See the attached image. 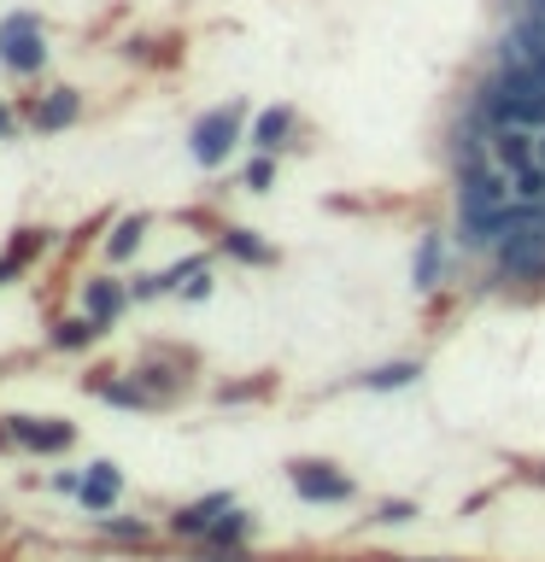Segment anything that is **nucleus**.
<instances>
[{
  "mask_svg": "<svg viewBox=\"0 0 545 562\" xmlns=\"http://www.w3.org/2000/svg\"><path fill=\"white\" fill-rule=\"evenodd\" d=\"M47 59V42H42V24H35L30 12H12L7 24H0V65L18 70V77H35Z\"/></svg>",
  "mask_w": 545,
  "mask_h": 562,
  "instance_id": "nucleus-1",
  "label": "nucleus"
},
{
  "mask_svg": "<svg viewBox=\"0 0 545 562\" xmlns=\"http://www.w3.org/2000/svg\"><path fill=\"white\" fill-rule=\"evenodd\" d=\"M235 135H241V105H218L211 117L193 123V158H200V165H223L229 147H235Z\"/></svg>",
  "mask_w": 545,
  "mask_h": 562,
  "instance_id": "nucleus-2",
  "label": "nucleus"
},
{
  "mask_svg": "<svg viewBox=\"0 0 545 562\" xmlns=\"http://www.w3.org/2000/svg\"><path fill=\"white\" fill-rule=\"evenodd\" d=\"M288 481H293V492L299 498H311V504H346L352 498V481L341 469H329V463H288Z\"/></svg>",
  "mask_w": 545,
  "mask_h": 562,
  "instance_id": "nucleus-3",
  "label": "nucleus"
},
{
  "mask_svg": "<svg viewBox=\"0 0 545 562\" xmlns=\"http://www.w3.org/2000/svg\"><path fill=\"white\" fill-rule=\"evenodd\" d=\"M7 434L24 451H70V439H77L70 422H53V416H7Z\"/></svg>",
  "mask_w": 545,
  "mask_h": 562,
  "instance_id": "nucleus-4",
  "label": "nucleus"
},
{
  "mask_svg": "<svg viewBox=\"0 0 545 562\" xmlns=\"http://www.w3.org/2000/svg\"><path fill=\"white\" fill-rule=\"evenodd\" d=\"M235 504L229 492H211V498H200V504H188V509H176L170 516V533H182V539H205L211 527H218V516Z\"/></svg>",
  "mask_w": 545,
  "mask_h": 562,
  "instance_id": "nucleus-5",
  "label": "nucleus"
},
{
  "mask_svg": "<svg viewBox=\"0 0 545 562\" xmlns=\"http://www.w3.org/2000/svg\"><path fill=\"white\" fill-rule=\"evenodd\" d=\"M118 492H123L118 463H94V469L82 474V492H77V498H82L88 509H112V504H118Z\"/></svg>",
  "mask_w": 545,
  "mask_h": 562,
  "instance_id": "nucleus-6",
  "label": "nucleus"
},
{
  "mask_svg": "<svg viewBox=\"0 0 545 562\" xmlns=\"http://www.w3.org/2000/svg\"><path fill=\"white\" fill-rule=\"evenodd\" d=\"M77 105H82V100H77V88H53V94L35 105V117H30V123H35L42 135H53V130H65V123L77 117Z\"/></svg>",
  "mask_w": 545,
  "mask_h": 562,
  "instance_id": "nucleus-7",
  "label": "nucleus"
},
{
  "mask_svg": "<svg viewBox=\"0 0 545 562\" xmlns=\"http://www.w3.org/2000/svg\"><path fill=\"white\" fill-rule=\"evenodd\" d=\"M82 299H88V316H94L100 328H105V323H118V311L130 305V293H123L118 281H88Z\"/></svg>",
  "mask_w": 545,
  "mask_h": 562,
  "instance_id": "nucleus-8",
  "label": "nucleus"
},
{
  "mask_svg": "<svg viewBox=\"0 0 545 562\" xmlns=\"http://www.w3.org/2000/svg\"><path fill=\"white\" fill-rule=\"evenodd\" d=\"M288 130H293V112H288V105H270V112H258V123H253V147L258 153L288 147Z\"/></svg>",
  "mask_w": 545,
  "mask_h": 562,
  "instance_id": "nucleus-9",
  "label": "nucleus"
},
{
  "mask_svg": "<svg viewBox=\"0 0 545 562\" xmlns=\"http://www.w3.org/2000/svg\"><path fill=\"white\" fill-rule=\"evenodd\" d=\"M141 235H147V217L135 211V217H123V223L112 228V235H105V258H112V263H123V258H130L135 246H141Z\"/></svg>",
  "mask_w": 545,
  "mask_h": 562,
  "instance_id": "nucleus-10",
  "label": "nucleus"
},
{
  "mask_svg": "<svg viewBox=\"0 0 545 562\" xmlns=\"http://www.w3.org/2000/svg\"><path fill=\"white\" fill-rule=\"evenodd\" d=\"M100 334V323L94 316H70V323H53V346L59 351H77V346H88Z\"/></svg>",
  "mask_w": 545,
  "mask_h": 562,
  "instance_id": "nucleus-11",
  "label": "nucleus"
},
{
  "mask_svg": "<svg viewBox=\"0 0 545 562\" xmlns=\"http://www.w3.org/2000/svg\"><path fill=\"white\" fill-rule=\"evenodd\" d=\"M246 533H253V516L229 504L223 516H218V527H211V533H205V544H235V539H246Z\"/></svg>",
  "mask_w": 545,
  "mask_h": 562,
  "instance_id": "nucleus-12",
  "label": "nucleus"
},
{
  "mask_svg": "<svg viewBox=\"0 0 545 562\" xmlns=\"http://www.w3.org/2000/svg\"><path fill=\"white\" fill-rule=\"evenodd\" d=\"M223 246H229L235 258H246V263H276V246H264L258 235H246V228H229Z\"/></svg>",
  "mask_w": 545,
  "mask_h": 562,
  "instance_id": "nucleus-13",
  "label": "nucleus"
},
{
  "mask_svg": "<svg viewBox=\"0 0 545 562\" xmlns=\"http://www.w3.org/2000/svg\"><path fill=\"white\" fill-rule=\"evenodd\" d=\"M42 246H47V235H42V228H18V235L7 240V258L18 263V270H30V263H35V252H42Z\"/></svg>",
  "mask_w": 545,
  "mask_h": 562,
  "instance_id": "nucleus-14",
  "label": "nucleus"
},
{
  "mask_svg": "<svg viewBox=\"0 0 545 562\" xmlns=\"http://www.w3.org/2000/svg\"><path fill=\"white\" fill-rule=\"evenodd\" d=\"M434 263H446L440 235H429V240H422V252H416V288H434Z\"/></svg>",
  "mask_w": 545,
  "mask_h": 562,
  "instance_id": "nucleus-15",
  "label": "nucleus"
},
{
  "mask_svg": "<svg viewBox=\"0 0 545 562\" xmlns=\"http://www.w3.org/2000/svg\"><path fill=\"white\" fill-rule=\"evenodd\" d=\"M411 381H416V363H381L369 375V386H411Z\"/></svg>",
  "mask_w": 545,
  "mask_h": 562,
  "instance_id": "nucleus-16",
  "label": "nucleus"
},
{
  "mask_svg": "<svg viewBox=\"0 0 545 562\" xmlns=\"http://www.w3.org/2000/svg\"><path fill=\"white\" fill-rule=\"evenodd\" d=\"M241 182L253 188V193H264V188H270V182H276V165H270V153H264V158H253V165H246V176H241Z\"/></svg>",
  "mask_w": 545,
  "mask_h": 562,
  "instance_id": "nucleus-17",
  "label": "nucleus"
},
{
  "mask_svg": "<svg viewBox=\"0 0 545 562\" xmlns=\"http://www.w3.org/2000/svg\"><path fill=\"white\" fill-rule=\"evenodd\" d=\"M411 516H416V504H411V498H393V504H381V509H376V521H387V527H393V521H411Z\"/></svg>",
  "mask_w": 545,
  "mask_h": 562,
  "instance_id": "nucleus-18",
  "label": "nucleus"
},
{
  "mask_svg": "<svg viewBox=\"0 0 545 562\" xmlns=\"http://www.w3.org/2000/svg\"><path fill=\"white\" fill-rule=\"evenodd\" d=\"M527 474H534V481H540V486H545V463H540V469H527Z\"/></svg>",
  "mask_w": 545,
  "mask_h": 562,
  "instance_id": "nucleus-19",
  "label": "nucleus"
},
{
  "mask_svg": "<svg viewBox=\"0 0 545 562\" xmlns=\"http://www.w3.org/2000/svg\"><path fill=\"white\" fill-rule=\"evenodd\" d=\"M0 135H7V112H0Z\"/></svg>",
  "mask_w": 545,
  "mask_h": 562,
  "instance_id": "nucleus-20",
  "label": "nucleus"
}]
</instances>
